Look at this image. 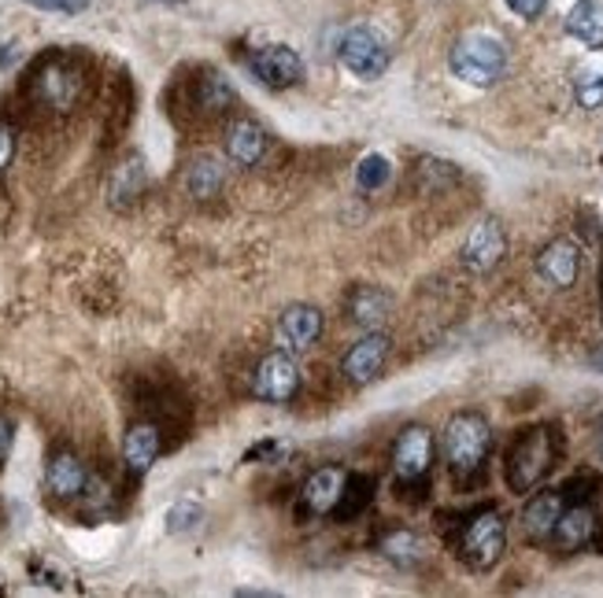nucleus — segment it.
I'll return each instance as SVG.
<instances>
[{
    "label": "nucleus",
    "instance_id": "nucleus-1",
    "mask_svg": "<svg viewBox=\"0 0 603 598\" xmlns=\"http://www.w3.org/2000/svg\"><path fill=\"white\" fill-rule=\"evenodd\" d=\"M562 455V436L556 425H537L530 433L519 436V444L508 455V484L511 492H533L545 476L551 473V465Z\"/></svg>",
    "mask_w": 603,
    "mask_h": 598
},
{
    "label": "nucleus",
    "instance_id": "nucleus-2",
    "mask_svg": "<svg viewBox=\"0 0 603 598\" xmlns=\"http://www.w3.org/2000/svg\"><path fill=\"white\" fill-rule=\"evenodd\" d=\"M492 447V428L481 414H456L444 428V462L456 476H474L486 465Z\"/></svg>",
    "mask_w": 603,
    "mask_h": 598
},
{
    "label": "nucleus",
    "instance_id": "nucleus-3",
    "mask_svg": "<svg viewBox=\"0 0 603 598\" xmlns=\"http://www.w3.org/2000/svg\"><path fill=\"white\" fill-rule=\"evenodd\" d=\"M448 67L459 82L489 89L503 78V67H508V48H503L492 34H467L452 45Z\"/></svg>",
    "mask_w": 603,
    "mask_h": 598
},
{
    "label": "nucleus",
    "instance_id": "nucleus-4",
    "mask_svg": "<svg viewBox=\"0 0 603 598\" xmlns=\"http://www.w3.org/2000/svg\"><path fill=\"white\" fill-rule=\"evenodd\" d=\"M82 85H86L82 71H78V64L67 56L42 59V64L34 67V74H30V93H34L37 104L48 107V112H71L78 96H82Z\"/></svg>",
    "mask_w": 603,
    "mask_h": 598
},
{
    "label": "nucleus",
    "instance_id": "nucleus-5",
    "mask_svg": "<svg viewBox=\"0 0 603 598\" xmlns=\"http://www.w3.org/2000/svg\"><path fill=\"white\" fill-rule=\"evenodd\" d=\"M508 543V525H503L500 510H478L463 525L459 536V554L470 570H492Z\"/></svg>",
    "mask_w": 603,
    "mask_h": 598
},
{
    "label": "nucleus",
    "instance_id": "nucleus-6",
    "mask_svg": "<svg viewBox=\"0 0 603 598\" xmlns=\"http://www.w3.org/2000/svg\"><path fill=\"white\" fill-rule=\"evenodd\" d=\"M338 56H341V64L349 67L355 78H363V82H374V78H382L385 67H389V45H385V37L378 34V30H371V26L344 30V37L338 45Z\"/></svg>",
    "mask_w": 603,
    "mask_h": 598
},
{
    "label": "nucleus",
    "instance_id": "nucleus-7",
    "mask_svg": "<svg viewBox=\"0 0 603 598\" xmlns=\"http://www.w3.org/2000/svg\"><path fill=\"white\" fill-rule=\"evenodd\" d=\"M252 388L263 403H289L300 388V370H296V358L289 352H271L255 366Z\"/></svg>",
    "mask_w": 603,
    "mask_h": 598
},
{
    "label": "nucleus",
    "instance_id": "nucleus-8",
    "mask_svg": "<svg viewBox=\"0 0 603 598\" xmlns=\"http://www.w3.org/2000/svg\"><path fill=\"white\" fill-rule=\"evenodd\" d=\"M433 462V436L430 428L422 425H411L403 428V433L397 436V444H392V470H397V476L403 484L411 481H422Z\"/></svg>",
    "mask_w": 603,
    "mask_h": 598
},
{
    "label": "nucleus",
    "instance_id": "nucleus-9",
    "mask_svg": "<svg viewBox=\"0 0 603 598\" xmlns=\"http://www.w3.org/2000/svg\"><path fill=\"white\" fill-rule=\"evenodd\" d=\"M252 74L260 78L266 89H289L304 78V64L293 48L285 45H263L249 56Z\"/></svg>",
    "mask_w": 603,
    "mask_h": 598
},
{
    "label": "nucleus",
    "instance_id": "nucleus-10",
    "mask_svg": "<svg viewBox=\"0 0 603 598\" xmlns=\"http://www.w3.org/2000/svg\"><path fill=\"white\" fill-rule=\"evenodd\" d=\"M503 252H508V237H503L497 218H486V222L470 229L467 244H463V266L474 274H489L503 258Z\"/></svg>",
    "mask_w": 603,
    "mask_h": 598
},
{
    "label": "nucleus",
    "instance_id": "nucleus-11",
    "mask_svg": "<svg viewBox=\"0 0 603 598\" xmlns=\"http://www.w3.org/2000/svg\"><path fill=\"white\" fill-rule=\"evenodd\" d=\"M322 333V314L319 307H308V303H293L285 307L282 318H278V347L289 355H300L319 341Z\"/></svg>",
    "mask_w": 603,
    "mask_h": 598
},
{
    "label": "nucleus",
    "instance_id": "nucleus-12",
    "mask_svg": "<svg viewBox=\"0 0 603 598\" xmlns=\"http://www.w3.org/2000/svg\"><path fill=\"white\" fill-rule=\"evenodd\" d=\"M385 358H389V341H385L382 333H367L360 344H352L349 355H344V363H341L344 381H352V384H371L374 377L382 373Z\"/></svg>",
    "mask_w": 603,
    "mask_h": 598
},
{
    "label": "nucleus",
    "instance_id": "nucleus-13",
    "mask_svg": "<svg viewBox=\"0 0 603 598\" xmlns=\"http://www.w3.org/2000/svg\"><path fill=\"white\" fill-rule=\"evenodd\" d=\"M45 484L56 498H82L89 487V470L75 451H56L48 458Z\"/></svg>",
    "mask_w": 603,
    "mask_h": 598
},
{
    "label": "nucleus",
    "instance_id": "nucleus-14",
    "mask_svg": "<svg viewBox=\"0 0 603 598\" xmlns=\"http://www.w3.org/2000/svg\"><path fill=\"white\" fill-rule=\"evenodd\" d=\"M596 528H600V517L592 514V506L585 503H570L567 510L559 514L556 521V532H551V540L559 543V551H581V547H589L596 540Z\"/></svg>",
    "mask_w": 603,
    "mask_h": 598
},
{
    "label": "nucleus",
    "instance_id": "nucleus-15",
    "mask_svg": "<svg viewBox=\"0 0 603 598\" xmlns=\"http://www.w3.org/2000/svg\"><path fill=\"white\" fill-rule=\"evenodd\" d=\"M581 271V252L574 241H551L545 252L537 255V274L545 277L551 288H570L578 281Z\"/></svg>",
    "mask_w": 603,
    "mask_h": 598
},
{
    "label": "nucleus",
    "instance_id": "nucleus-16",
    "mask_svg": "<svg viewBox=\"0 0 603 598\" xmlns=\"http://www.w3.org/2000/svg\"><path fill=\"white\" fill-rule=\"evenodd\" d=\"M160 428L148 425V422H137L130 425V433H126L123 440V462L126 470H130L134 476H145L148 470H152V462L160 458Z\"/></svg>",
    "mask_w": 603,
    "mask_h": 598
},
{
    "label": "nucleus",
    "instance_id": "nucleus-17",
    "mask_svg": "<svg viewBox=\"0 0 603 598\" xmlns=\"http://www.w3.org/2000/svg\"><path fill=\"white\" fill-rule=\"evenodd\" d=\"M562 510H567V498H562V492L533 495L526 503V510H522V528H526L530 540H551V532H556V521H559Z\"/></svg>",
    "mask_w": 603,
    "mask_h": 598
},
{
    "label": "nucleus",
    "instance_id": "nucleus-18",
    "mask_svg": "<svg viewBox=\"0 0 603 598\" xmlns=\"http://www.w3.org/2000/svg\"><path fill=\"white\" fill-rule=\"evenodd\" d=\"M392 311V299L385 288L378 285H360V288H352V296H349V314H352V322L355 325H363V329H382L385 325V318H389Z\"/></svg>",
    "mask_w": 603,
    "mask_h": 598
},
{
    "label": "nucleus",
    "instance_id": "nucleus-19",
    "mask_svg": "<svg viewBox=\"0 0 603 598\" xmlns=\"http://www.w3.org/2000/svg\"><path fill=\"white\" fill-rule=\"evenodd\" d=\"M263 152H266V137L255 123L237 118V123L226 126V156H230L234 163L252 166V163H260Z\"/></svg>",
    "mask_w": 603,
    "mask_h": 598
},
{
    "label": "nucleus",
    "instance_id": "nucleus-20",
    "mask_svg": "<svg viewBox=\"0 0 603 598\" xmlns=\"http://www.w3.org/2000/svg\"><path fill=\"white\" fill-rule=\"evenodd\" d=\"M341 484H344V473L338 465H322V470H315L308 481H304V510L308 514H330L333 503H338L341 495Z\"/></svg>",
    "mask_w": 603,
    "mask_h": 598
},
{
    "label": "nucleus",
    "instance_id": "nucleus-21",
    "mask_svg": "<svg viewBox=\"0 0 603 598\" xmlns=\"http://www.w3.org/2000/svg\"><path fill=\"white\" fill-rule=\"evenodd\" d=\"M371 503H374V476L349 473V476H344L341 495H338V503H333L330 514L338 517V521H352V517H360Z\"/></svg>",
    "mask_w": 603,
    "mask_h": 598
},
{
    "label": "nucleus",
    "instance_id": "nucleus-22",
    "mask_svg": "<svg viewBox=\"0 0 603 598\" xmlns=\"http://www.w3.org/2000/svg\"><path fill=\"white\" fill-rule=\"evenodd\" d=\"M567 34L589 48H603V8L592 0H578L574 12L567 15Z\"/></svg>",
    "mask_w": 603,
    "mask_h": 598
},
{
    "label": "nucleus",
    "instance_id": "nucleus-23",
    "mask_svg": "<svg viewBox=\"0 0 603 598\" xmlns=\"http://www.w3.org/2000/svg\"><path fill=\"white\" fill-rule=\"evenodd\" d=\"M193 104L201 107L204 115H215V112H223V107L234 104V89H230V82H226L223 74L204 71L193 82Z\"/></svg>",
    "mask_w": 603,
    "mask_h": 598
},
{
    "label": "nucleus",
    "instance_id": "nucleus-24",
    "mask_svg": "<svg viewBox=\"0 0 603 598\" xmlns=\"http://www.w3.org/2000/svg\"><path fill=\"white\" fill-rule=\"evenodd\" d=\"M226 182V171L215 159H193L190 163V171H185V188H190L193 196H201V199H212V196H219V188Z\"/></svg>",
    "mask_w": 603,
    "mask_h": 598
},
{
    "label": "nucleus",
    "instance_id": "nucleus-25",
    "mask_svg": "<svg viewBox=\"0 0 603 598\" xmlns=\"http://www.w3.org/2000/svg\"><path fill=\"white\" fill-rule=\"evenodd\" d=\"M382 554L408 570V565H414L422 557V540L411 532V528H397V532H389L382 540Z\"/></svg>",
    "mask_w": 603,
    "mask_h": 598
},
{
    "label": "nucleus",
    "instance_id": "nucleus-26",
    "mask_svg": "<svg viewBox=\"0 0 603 598\" xmlns=\"http://www.w3.org/2000/svg\"><path fill=\"white\" fill-rule=\"evenodd\" d=\"M141 185H145V166H141V159H126L123 166L115 171L112 177V199L115 204H126V199H134L137 193H141Z\"/></svg>",
    "mask_w": 603,
    "mask_h": 598
},
{
    "label": "nucleus",
    "instance_id": "nucleus-27",
    "mask_svg": "<svg viewBox=\"0 0 603 598\" xmlns=\"http://www.w3.org/2000/svg\"><path fill=\"white\" fill-rule=\"evenodd\" d=\"M392 174V163L385 156H363L360 166H355V182H360V188H367V193H374V188H382L385 182H389Z\"/></svg>",
    "mask_w": 603,
    "mask_h": 598
},
{
    "label": "nucleus",
    "instance_id": "nucleus-28",
    "mask_svg": "<svg viewBox=\"0 0 603 598\" xmlns=\"http://www.w3.org/2000/svg\"><path fill=\"white\" fill-rule=\"evenodd\" d=\"M201 525V506L196 503H178L171 514H167V532L171 536H182V532H193Z\"/></svg>",
    "mask_w": 603,
    "mask_h": 598
},
{
    "label": "nucleus",
    "instance_id": "nucleus-29",
    "mask_svg": "<svg viewBox=\"0 0 603 598\" xmlns=\"http://www.w3.org/2000/svg\"><path fill=\"white\" fill-rule=\"evenodd\" d=\"M578 104L589 107V112H596V107H603V71L578 78Z\"/></svg>",
    "mask_w": 603,
    "mask_h": 598
},
{
    "label": "nucleus",
    "instance_id": "nucleus-30",
    "mask_svg": "<svg viewBox=\"0 0 603 598\" xmlns=\"http://www.w3.org/2000/svg\"><path fill=\"white\" fill-rule=\"evenodd\" d=\"M37 12H56V15H78L89 8V0H26Z\"/></svg>",
    "mask_w": 603,
    "mask_h": 598
},
{
    "label": "nucleus",
    "instance_id": "nucleus-31",
    "mask_svg": "<svg viewBox=\"0 0 603 598\" xmlns=\"http://www.w3.org/2000/svg\"><path fill=\"white\" fill-rule=\"evenodd\" d=\"M503 4H508L511 12L522 15V19H537L548 8V0H503Z\"/></svg>",
    "mask_w": 603,
    "mask_h": 598
},
{
    "label": "nucleus",
    "instance_id": "nucleus-32",
    "mask_svg": "<svg viewBox=\"0 0 603 598\" xmlns=\"http://www.w3.org/2000/svg\"><path fill=\"white\" fill-rule=\"evenodd\" d=\"M12 156H15V134H12V126L0 123V171L12 163Z\"/></svg>",
    "mask_w": 603,
    "mask_h": 598
},
{
    "label": "nucleus",
    "instance_id": "nucleus-33",
    "mask_svg": "<svg viewBox=\"0 0 603 598\" xmlns=\"http://www.w3.org/2000/svg\"><path fill=\"white\" fill-rule=\"evenodd\" d=\"M8 451H12V422H8L4 411H0V465H4Z\"/></svg>",
    "mask_w": 603,
    "mask_h": 598
},
{
    "label": "nucleus",
    "instance_id": "nucleus-34",
    "mask_svg": "<svg viewBox=\"0 0 603 598\" xmlns=\"http://www.w3.org/2000/svg\"><path fill=\"white\" fill-rule=\"evenodd\" d=\"M278 451H282V444H260V447H252V451L244 455V458H249V462H255V458H271V455H278Z\"/></svg>",
    "mask_w": 603,
    "mask_h": 598
},
{
    "label": "nucleus",
    "instance_id": "nucleus-35",
    "mask_svg": "<svg viewBox=\"0 0 603 598\" xmlns=\"http://www.w3.org/2000/svg\"><path fill=\"white\" fill-rule=\"evenodd\" d=\"M592 366H600V370H603V352H600V355H592Z\"/></svg>",
    "mask_w": 603,
    "mask_h": 598
},
{
    "label": "nucleus",
    "instance_id": "nucleus-36",
    "mask_svg": "<svg viewBox=\"0 0 603 598\" xmlns=\"http://www.w3.org/2000/svg\"><path fill=\"white\" fill-rule=\"evenodd\" d=\"M600 299H603V271H600Z\"/></svg>",
    "mask_w": 603,
    "mask_h": 598
},
{
    "label": "nucleus",
    "instance_id": "nucleus-37",
    "mask_svg": "<svg viewBox=\"0 0 603 598\" xmlns=\"http://www.w3.org/2000/svg\"><path fill=\"white\" fill-rule=\"evenodd\" d=\"M600 458H603V433H600Z\"/></svg>",
    "mask_w": 603,
    "mask_h": 598
}]
</instances>
